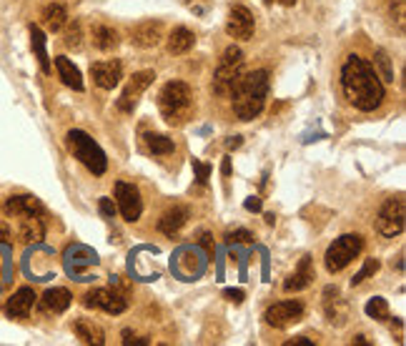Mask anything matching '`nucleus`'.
I'll return each mask as SVG.
<instances>
[{
  "label": "nucleus",
  "mask_w": 406,
  "mask_h": 346,
  "mask_svg": "<svg viewBox=\"0 0 406 346\" xmlns=\"http://www.w3.org/2000/svg\"><path fill=\"white\" fill-rule=\"evenodd\" d=\"M404 223H406L404 196L386 198L377 214V231L382 233V236H386V239H394V236H401V233H404Z\"/></svg>",
  "instance_id": "nucleus-7"
},
{
  "label": "nucleus",
  "mask_w": 406,
  "mask_h": 346,
  "mask_svg": "<svg viewBox=\"0 0 406 346\" xmlns=\"http://www.w3.org/2000/svg\"><path fill=\"white\" fill-rule=\"evenodd\" d=\"M396 20L399 25H404V0H396Z\"/></svg>",
  "instance_id": "nucleus-42"
},
{
  "label": "nucleus",
  "mask_w": 406,
  "mask_h": 346,
  "mask_svg": "<svg viewBox=\"0 0 406 346\" xmlns=\"http://www.w3.org/2000/svg\"><path fill=\"white\" fill-rule=\"evenodd\" d=\"M73 331H76V336L83 341V344H96V346L106 344L103 328L98 326V324L88 321V319H78V321H73Z\"/></svg>",
  "instance_id": "nucleus-22"
},
{
  "label": "nucleus",
  "mask_w": 406,
  "mask_h": 346,
  "mask_svg": "<svg viewBox=\"0 0 406 346\" xmlns=\"http://www.w3.org/2000/svg\"><path fill=\"white\" fill-rule=\"evenodd\" d=\"M266 223H269V226H274V223H276V216L274 214H266Z\"/></svg>",
  "instance_id": "nucleus-47"
},
{
  "label": "nucleus",
  "mask_w": 406,
  "mask_h": 346,
  "mask_svg": "<svg viewBox=\"0 0 406 346\" xmlns=\"http://www.w3.org/2000/svg\"><path fill=\"white\" fill-rule=\"evenodd\" d=\"M364 251V239L358 233H344L334 244L326 249V256H323V263H326V271L329 274H339L354 261Z\"/></svg>",
  "instance_id": "nucleus-5"
},
{
  "label": "nucleus",
  "mask_w": 406,
  "mask_h": 346,
  "mask_svg": "<svg viewBox=\"0 0 406 346\" xmlns=\"http://www.w3.org/2000/svg\"><path fill=\"white\" fill-rule=\"evenodd\" d=\"M55 71H58V78L63 81V85H68V88H73V90H83V76H80V71L73 66L71 58L58 55V58H55Z\"/></svg>",
  "instance_id": "nucleus-21"
},
{
  "label": "nucleus",
  "mask_w": 406,
  "mask_h": 346,
  "mask_svg": "<svg viewBox=\"0 0 406 346\" xmlns=\"http://www.w3.org/2000/svg\"><path fill=\"white\" fill-rule=\"evenodd\" d=\"M6 214L13 216V219H28V216H43L46 209H43V203L38 201L36 196H30V193H18V196H10L6 198Z\"/></svg>",
  "instance_id": "nucleus-14"
},
{
  "label": "nucleus",
  "mask_w": 406,
  "mask_h": 346,
  "mask_svg": "<svg viewBox=\"0 0 406 346\" xmlns=\"http://www.w3.org/2000/svg\"><path fill=\"white\" fill-rule=\"evenodd\" d=\"M374 68H379L382 71V81H386V83H394V68H391V60H388L386 50L379 48L377 50V58H374Z\"/></svg>",
  "instance_id": "nucleus-31"
},
{
  "label": "nucleus",
  "mask_w": 406,
  "mask_h": 346,
  "mask_svg": "<svg viewBox=\"0 0 406 346\" xmlns=\"http://www.w3.org/2000/svg\"><path fill=\"white\" fill-rule=\"evenodd\" d=\"M314 281V266H311V256H304L296 266L291 276L284 281V291H301Z\"/></svg>",
  "instance_id": "nucleus-19"
},
{
  "label": "nucleus",
  "mask_w": 406,
  "mask_h": 346,
  "mask_svg": "<svg viewBox=\"0 0 406 346\" xmlns=\"http://www.w3.org/2000/svg\"><path fill=\"white\" fill-rule=\"evenodd\" d=\"M193 171L198 173V184H201V186L209 184V176H211V166H209V163H201V161H196V158H193Z\"/></svg>",
  "instance_id": "nucleus-36"
},
{
  "label": "nucleus",
  "mask_w": 406,
  "mask_h": 346,
  "mask_svg": "<svg viewBox=\"0 0 406 346\" xmlns=\"http://www.w3.org/2000/svg\"><path fill=\"white\" fill-rule=\"evenodd\" d=\"M253 30H256V20H253V13L244 6H233L228 13L226 20V33L236 41H251Z\"/></svg>",
  "instance_id": "nucleus-12"
},
{
  "label": "nucleus",
  "mask_w": 406,
  "mask_h": 346,
  "mask_svg": "<svg viewBox=\"0 0 406 346\" xmlns=\"http://www.w3.org/2000/svg\"><path fill=\"white\" fill-rule=\"evenodd\" d=\"M155 81V73L153 71H138L133 73V78L126 83V88H123V93H120L118 98V111H123V113H133L138 106V101H141V96H144L146 90H148V85Z\"/></svg>",
  "instance_id": "nucleus-9"
},
{
  "label": "nucleus",
  "mask_w": 406,
  "mask_h": 346,
  "mask_svg": "<svg viewBox=\"0 0 406 346\" xmlns=\"http://www.w3.org/2000/svg\"><path fill=\"white\" fill-rule=\"evenodd\" d=\"M163 38V25L153 23V20H146V23L136 25L131 33V43L138 48H155Z\"/></svg>",
  "instance_id": "nucleus-16"
},
{
  "label": "nucleus",
  "mask_w": 406,
  "mask_h": 346,
  "mask_svg": "<svg viewBox=\"0 0 406 346\" xmlns=\"http://www.w3.org/2000/svg\"><path fill=\"white\" fill-rule=\"evenodd\" d=\"M85 263H96V254H90L88 249H83V246H71L66 254V269L68 274L76 276L78 271L83 269Z\"/></svg>",
  "instance_id": "nucleus-27"
},
{
  "label": "nucleus",
  "mask_w": 406,
  "mask_h": 346,
  "mask_svg": "<svg viewBox=\"0 0 406 346\" xmlns=\"http://www.w3.org/2000/svg\"><path fill=\"white\" fill-rule=\"evenodd\" d=\"M188 216H191L188 206H174V209H168L161 216V221H158V231L166 233V236H176L188 223Z\"/></svg>",
  "instance_id": "nucleus-17"
},
{
  "label": "nucleus",
  "mask_w": 406,
  "mask_h": 346,
  "mask_svg": "<svg viewBox=\"0 0 406 346\" xmlns=\"http://www.w3.org/2000/svg\"><path fill=\"white\" fill-rule=\"evenodd\" d=\"M354 341H356V344H361V346H369V341H366V336H356V339H354Z\"/></svg>",
  "instance_id": "nucleus-48"
},
{
  "label": "nucleus",
  "mask_w": 406,
  "mask_h": 346,
  "mask_svg": "<svg viewBox=\"0 0 406 346\" xmlns=\"http://www.w3.org/2000/svg\"><path fill=\"white\" fill-rule=\"evenodd\" d=\"M274 3H281V6H296V0H274Z\"/></svg>",
  "instance_id": "nucleus-46"
},
{
  "label": "nucleus",
  "mask_w": 406,
  "mask_h": 346,
  "mask_svg": "<svg viewBox=\"0 0 406 346\" xmlns=\"http://www.w3.org/2000/svg\"><path fill=\"white\" fill-rule=\"evenodd\" d=\"M379 269H382V263H379V258H366V263H364V266H361V271H358V274L351 279V286H358L361 281H366V279H369V276H374Z\"/></svg>",
  "instance_id": "nucleus-33"
},
{
  "label": "nucleus",
  "mask_w": 406,
  "mask_h": 346,
  "mask_svg": "<svg viewBox=\"0 0 406 346\" xmlns=\"http://www.w3.org/2000/svg\"><path fill=\"white\" fill-rule=\"evenodd\" d=\"M233 113L239 120H253L266 106L269 96V71H251L241 73L231 88Z\"/></svg>",
  "instance_id": "nucleus-2"
},
{
  "label": "nucleus",
  "mask_w": 406,
  "mask_h": 346,
  "mask_svg": "<svg viewBox=\"0 0 406 346\" xmlns=\"http://www.w3.org/2000/svg\"><path fill=\"white\" fill-rule=\"evenodd\" d=\"M223 296H226L228 301H231V304H241L246 293L241 291V289H226V291H223Z\"/></svg>",
  "instance_id": "nucleus-38"
},
{
  "label": "nucleus",
  "mask_w": 406,
  "mask_h": 346,
  "mask_svg": "<svg viewBox=\"0 0 406 346\" xmlns=\"http://www.w3.org/2000/svg\"><path fill=\"white\" fill-rule=\"evenodd\" d=\"M226 239L233 241V244H251V241H253V233L246 231V228H236V231L226 233Z\"/></svg>",
  "instance_id": "nucleus-35"
},
{
  "label": "nucleus",
  "mask_w": 406,
  "mask_h": 346,
  "mask_svg": "<svg viewBox=\"0 0 406 346\" xmlns=\"http://www.w3.org/2000/svg\"><path fill=\"white\" fill-rule=\"evenodd\" d=\"M198 244H201L203 249H206V254H209V256H211V254H214V239H211V233H209V231H203V233H201V241H198Z\"/></svg>",
  "instance_id": "nucleus-39"
},
{
  "label": "nucleus",
  "mask_w": 406,
  "mask_h": 346,
  "mask_svg": "<svg viewBox=\"0 0 406 346\" xmlns=\"http://www.w3.org/2000/svg\"><path fill=\"white\" fill-rule=\"evenodd\" d=\"M43 23L50 33H58V30L66 28L68 23V11L66 6H60V3H50V6L43 8Z\"/></svg>",
  "instance_id": "nucleus-26"
},
{
  "label": "nucleus",
  "mask_w": 406,
  "mask_h": 346,
  "mask_svg": "<svg viewBox=\"0 0 406 346\" xmlns=\"http://www.w3.org/2000/svg\"><path fill=\"white\" fill-rule=\"evenodd\" d=\"M221 173H223V176H231V158H223Z\"/></svg>",
  "instance_id": "nucleus-44"
},
{
  "label": "nucleus",
  "mask_w": 406,
  "mask_h": 346,
  "mask_svg": "<svg viewBox=\"0 0 406 346\" xmlns=\"http://www.w3.org/2000/svg\"><path fill=\"white\" fill-rule=\"evenodd\" d=\"M8 236H10V233H8V228H6V226H0V244H6Z\"/></svg>",
  "instance_id": "nucleus-45"
},
{
  "label": "nucleus",
  "mask_w": 406,
  "mask_h": 346,
  "mask_svg": "<svg viewBox=\"0 0 406 346\" xmlns=\"http://www.w3.org/2000/svg\"><path fill=\"white\" fill-rule=\"evenodd\" d=\"M196 46V36H193L188 28H176L171 36H168V53L183 55Z\"/></svg>",
  "instance_id": "nucleus-25"
},
{
  "label": "nucleus",
  "mask_w": 406,
  "mask_h": 346,
  "mask_svg": "<svg viewBox=\"0 0 406 346\" xmlns=\"http://www.w3.org/2000/svg\"><path fill=\"white\" fill-rule=\"evenodd\" d=\"M123 344H126V346H148L150 341L146 339V336H141V339H133L131 331H123Z\"/></svg>",
  "instance_id": "nucleus-37"
},
{
  "label": "nucleus",
  "mask_w": 406,
  "mask_h": 346,
  "mask_svg": "<svg viewBox=\"0 0 406 346\" xmlns=\"http://www.w3.org/2000/svg\"><path fill=\"white\" fill-rule=\"evenodd\" d=\"M66 144H68V151H71V153L76 155L78 161L83 163L93 176H103V173H106V168H108L106 153H103L101 146H98L85 131H80V128L68 131Z\"/></svg>",
  "instance_id": "nucleus-4"
},
{
  "label": "nucleus",
  "mask_w": 406,
  "mask_h": 346,
  "mask_svg": "<svg viewBox=\"0 0 406 346\" xmlns=\"http://www.w3.org/2000/svg\"><path fill=\"white\" fill-rule=\"evenodd\" d=\"M93 46L103 53L118 48V30L111 28V25H96L93 28Z\"/></svg>",
  "instance_id": "nucleus-28"
},
{
  "label": "nucleus",
  "mask_w": 406,
  "mask_h": 346,
  "mask_svg": "<svg viewBox=\"0 0 406 346\" xmlns=\"http://www.w3.org/2000/svg\"><path fill=\"white\" fill-rule=\"evenodd\" d=\"M33 306H36V291L23 286L6 301V314L10 319H25L33 311Z\"/></svg>",
  "instance_id": "nucleus-15"
},
{
  "label": "nucleus",
  "mask_w": 406,
  "mask_h": 346,
  "mask_svg": "<svg viewBox=\"0 0 406 346\" xmlns=\"http://www.w3.org/2000/svg\"><path fill=\"white\" fill-rule=\"evenodd\" d=\"M241 146V136H233V138H228L226 141V148L231 151V148H239Z\"/></svg>",
  "instance_id": "nucleus-43"
},
{
  "label": "nucleus",
  "mask_w": 406,
  "mask_h": 346,
  "mask_svg": "<svg viewBox=\"0 0 406 346\" xmlns=\"http://www.w3.org/2000/svg\"><path fill=\"white\" fill-rule=\"evenodd\" d=\"M314 341L311 339H306V336H296V339H291V341H286L284 346H311Z\"/></svg>",
  "instance_id": "nucleus-41"
},
{
  "label": "nucleus",
  "mask_w": 406,
  "mask_h": 346,
  "mask_svg": "<svg viewBox=\"0 0 406 346\" xmlns=\"http://www.w3.org/2000/svg\"><path fill=\"white\" fill-rule=\"evenodd\" d=\"M158 108L161 116L171 125H181L186 118H191L193 111V90L183 81H171L158 93Z\"/></svg>",
  "instance_id": "nucleus-3"
},
{
  "label": "nucleus",
  "mask_w": 406,
  "mask_h": 346,
  "mask_svg": "<svg viewBox=\"0 0 406 346\" xmlns=\"http://www.w3.org/2000/svg\"><path fill=\"white\" fill-rule=\"evenodd\" d=\"M30 48H33L38 63H41V71L50 73V58H48V46H46V33H43L38 25H30Z\"/></svg>",
  "instance_id": "nucleus-24"
},
{
  "label": "nucleus",
  "mask_w": 406,
  "mask_h": 346,
  "mask_svg": "<svg viewBox=\"0 0 406 346\" xmlns=\"http://www.w3.org/2000/svg\"><path fill=\"white\" fill-rule=\"evenodd\" d=\"M341 90H344V98L364 113L377 111L386 98L384 81L379 78L377 68L361 55H349L346 63L341 66Z\"/></svg>",
  "instance_id": "nucleus-1"
},
{
  "label": "nucleus",
  "mask_w": 406,
  "mask_h": 346,
  "mask_svg": "<svg viewBox=\"0 0 406 346\" xmlns=\"http://www.w3.org/2000/svg\"><path fill=\"white\" fill-rule=\"evenodd\" d=\"M244 206H246V211H261V198L251 196L248 201L244 203Z\"/></svg>",
  "instance_id": "nucleus-40"
},
{
  "label": "nucleus",
  "mask_w": 406,
  "mask_h": 346,
  "mask_svg": "<svg viewBox=\"0 0 406 346\" xmlns=\"http://www.w3.org/2000/svg\"><path fill=\"white\" fill-rule=\"evenodd\" d=\"M323 306H326V319H329L331 324H344L346 321V306L341 304V298H339V289H326L323 291Z\"/></svg>",
  "instance_id": "nucleus-23"
},
{
  "label": "nucleus",
  "mask_w": 406,
  "mask_h": 346,
  "mask_svg": "<svg viewBox=\"0 0 406 346\" xmlns=\"http://www.w3.org/2000/svg\"><path fill=\"white\" fill-rule=\"evenodd\" d=\"M366 314H369L371 319H377V321H386L388 319V304H386V298L382 296H374L366 304Z\"/></svg>",
  "instance_id": "nucleus-32"
},
{
  "label": "nucleus",
  "mask_w": 406,
  "mask_h": 346,
  "mask_svg": "<svg viewBox=\"0 0 406 346\" xmlns=\"http://www.w3.org/2000/svg\"><path fill=\"white\" fill-rule=\"evenodd\" d=\"M73 296L68 289H48L41 298V309L48 311V314H63L71 306Z\"/></svg>",
  "instance_id": "nucleus-20"
},
{
  "label": "nucleus",
  "mask_w": 406,
  "mask_h": 346,
  "mask_svg": "<svg viewBox=\"0 0 406 346\" xmlns=\"http://www.w3.org/2000/svg\"><path fill=\"white\" fill-rule=\"evenodd\" d=\"M98 211H101L103 219H115V211H118V206L113 203V198L103 196L101 201H98Z\"/></svg>",
  "instance_id": "nucleus-34"
},
{
  "label": "nucleus",
  "mask_w": 406,
  "mask_h": 346,
  "mask_svg": "<svg viewBox=\"0 0 406 346\" xmlns=\"http://www.w3.org/2000/svg\"><path fill=\"white\" fill-rule=\"evenodd\" d=\"M113 191H115V206L123 214V219L128 223H136L141 219V214H144V198H141L138 186L128 184V181H118Z\"/></svg>",
  "instance_id": "nucleus-8"
},
{
  "label": "nucleus",
  "mask_w": 406,
  "mask_h": 346,
  "mask_svg": "<svg viewBox=\"0 0 406 346\" xmlns=\"http://www.w3.org/2000/svg\"><path fill=\"white\" fill-rule=\"evenodd\" d=\"M90 76L98 88L113 90L123 78V66H120V60H98L90 66Z\"/></svg>",
  "instance_id": "nucleus-13"
},
{
  "label": "nucleus",
  "mask_w": 406,
  "mask_h": 346,
  "mask_svg": "<svg viewBox=\"0 0 406 346\" xmlns=\"http://www.w3.org/2000/svg\"><path fill=\"white\" fill-rule=\"evenodd\" d=\"M146 146L153 155H171L176 151L174 141L168 136H161V133H146Z\"/></svg>",
  "instance_id": "nucleus-29"
},
{
  "label": "nucleus",
  "mask_w": 406,
  "mask_h": 346,
  "mask_svg": "<svg viewBox=\"0 0 406 346\" xmlns=\"http://www.w3.org/2000/svg\"><path fill=\"white\" fill-rule=\"evenodd\" d=\"M18 239L23 244H38V241L46 239V221H43V216L18 219Z\"/></svg>",
  "instance_id": "nucleus-18"
},
{
  "label": "nucleus",
  "mask_w": 406,
  "mask_h": 346,
  "mask_svg": "<svg viewBox=\"0 0 406 346\" xmlns=\"http://www.w3.org/2000/svg\"><path fill=\"white\" fill-rule=\"evenodd\" d=\"M241 68H244V50L239 46H228L223 50L221 60H218V68H216V76H214V90L218 96H228L236 83V78L241 76Z\"/></svg>",
  "instance_id": "nucleus-6"
},
{
  "label": "nucleus",
  "mask_w": 406,
  "mask_h": 346,
  "mask_svg": "<svg viewBox=\"0 0 406 346\" xmlns=\"http://www.w3.org/2000/svg\"><path fill=\"white\" fill-rule=\"evenodd\" d=\"M304 314H306V309L301 301H279V304L266 309L263 319H266V324L274 328H286V326H291V324H299L301 319H304Z\"/></svg>",
  "instance_id": "nucleus-11"
},
{
  "label": "nucleus",
  "mask_w": 406,
  "mask_h": 346,
  "mask_svg": "<svg viewBox=\"0 0 406 346\" xmlns=\"http://www.w3.org/2000/svg\"><path fill=\"white\" fill-rule=\"evenodd\" d=\"M63 43H66L71 50H80V48H83V28H80V23H78V20H73V23L66 28Z\"/></svg>",
  "instance_id": "nucleus-30"
},
{
  "label": "nucleus",
  "mask_w": 406,
  "mask_h": 346,
  "mask_svg": "<svg viewBox=\"0 0 406 346\" xmlns=\"http://www.w3.org/2000/svg\"><path fill=\"white\" fill-rule=\"evenodd\" d=\"M83 306H88V309H101L106 314L118 317V314H123L128 309V301L115 289H93V291H88L83 296Z\"/></svg>",
  "instance_id": "nucleus-10"
}]
</instances>
